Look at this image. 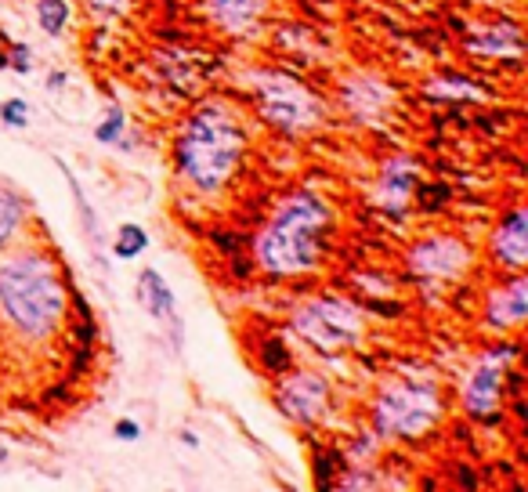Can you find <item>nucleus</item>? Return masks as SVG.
<instances>
[{
    "label": "nucleus",
    "mask_w": 528,
    "mask_h": 492,
    "mask_svg": "<svg viewBox=\"0 0 528 492\" xmlns=\"http://www.w3.org/2000/svg\"><path fill=\"white\" fill-rule=\"evenodd\" d=\"M0 312L26 337H48L66 312V294L48 257L22 254L0 268Z\"/></svg>",
    "instance_id": "obj_1"
},
{
    "label": "nucleus",
    "mask_w": 528,
    "mask_h": 492,
    "mask_svg": "<svg viewBox=\"0 0 528 492\" xmlns=\"http://www.w3.org/2000/svg\"><path fill=\"white\" fill-rule=\"evenodd\" d=\"M330 221V210L312 192H297L279 207L272 225L257 236V261L272 275H297L319 261V232Z\"/></svg>",
    "instance_id": "obj_2"
},
{
    "label": "nucleus",
    "mask_w": 528,
    "mask_h": 492,
    "mask_svg": "<svg viewBox=\"0 0 528 492\" xmlns=\"http://www.w3.org/2000/svg\"><path fill=\"white\" fill-rule=\"evenodd\" d=\"M239 152H243L239 123L221 105H207L181 131L178 163L192 185H199L203 192H217L228 181L232 167H236Z\"/></svg>",
    "instance_id": "obj_3"
},
{
    "label": "nucleus",
    "mask_w": 528,
    "mask_h": 492,
    "mask_svg": "<svg viewBox=\"0 0 528 492\" xmlns=\"http://www.w3.org/2000/svg\"><path fill=\"white\" fill-rule=\"evenodd\" d=\"M438 409H442V402H438L431 384L402 380V384H391V388L380 391L377 427L384 435L416 438V435H424L427 427L438 420Z\"/></svg>",
    "instance_id": "obj_4"
},
{
    "label": "nucleus",
    "mask_w": 528,
    "mask_h": 492,
    "mask_svg": "<svg viewBox=\"0 0 528 492\" xmlns=\"http://www.w3.org/2000/svg\"><path fill=\"white\" fill-rule=\"evenodd\" d=\"M254 87H257V95H261V113L268 116L275 127L297 134L319 123V116H322L319 98H315L304 84H297L293 76L254 73Z\"/></svg>",
    "instance_id": "obj_5"
},
{
    "label": "nucleus",
    "mask_w": 528,
    "mask_h": 492,
    "mask_svg": "<svg viewBox=\"0 0 528 492\" xmlns=\"http://www.w3.org/2000/svg\"><path fill=\"white\" fill-rule=\"evenodd\" d=\"M293 326L304 341L315 344L322 351H337L348 344H359L362 337V312L351 301H337V297H322L297 308Z\"/></svg>",
    "instance_id": "obj_6"
},
{
    "label": "nucleus",
    "mask_w": 528,
    "mask_h": 492,
    "mask_svg": "<svg viewBox=\"0 0 528 492\" xmlns=\"http://www.w3.org/2000/svg\"><path fill=\"white\" fill-rule=\"evenodd\" d=\"M514 355V348L492 351L474 366V373L467 377V388H463V406L471 409L474 417H489L496 402H500V388H503V362Z\"/></svg>",
    "instance_id": "obj_7"
},
{
    "label": "nucleus",
    "mask_w": 528,
    "mask_h": 492,
    "mask_svg": "<svg viewBox=\"0 0 528 492\" xmlns=\"http://www.w3.org/2000/svg\"><path fill=\"white\" fill-rule=\"evenodd\" d=\"M409 265L427 279H453L471 265V250L456 239H427L413 250Z\"/></svg>",
    "instance_id": "obj_8"
},
{
    "label": "nucleus",
    "mask_w": 528,
    "mask_h": 492,
    "mask_svg": "<svg viewBox=\"0 0 528 492\" xmlns=\"http://www.w3.org/2000/svg\"><path fill=\"white\" fill-rule=\"evenodd\" d=\"M326 395H330L326 380L315 377V373H297L279 391V406H283L286 417L301 420V424H312L322 413V406H326Z\"/></svg>",
    "instance_id": "obj_9"
},
{
    "label": "nucleus",
    "mask_w": 528,
    "mask_h": 492,
    "mask_svg": "<svg viewBox=\"0 0 528 492\" xmlns=\"http://www.w3.org/2000/svg\"><path fill=\"white\" fill-rule=\"evenodd\" d=\"M387 102H391V87L384 80H377V76H355V80L344 84V105L362 120L387 109Z\"/></svg>",
    "instance_id": "obj_10"
},
{
    "label": "nucleus",
    "mask_w": 528,
    "mask_h": 492,
    "mask_svg": "<svg viewBox=\"0 0 528 492\" xmlns=\"http://www.w3.org/2000/svg\"><path fill=\"white\" fill-rule=\"evenodd\" d=\"M492 246H496V257H500L503 265H510V268L525 265L528 261V214L525 210H518V214H510V218L503 221L496 239H492Z\"/></svg>",
    "instance_id": "obj_11"
},
{
    "label": "nucleus",
    "mask_w": 528,
    "mask_h": 492,
    "mask_svg": "<svg viewBox=\"0 0 528 492\" xmlns=\"http://www.w3.org/2000/svg\"><path fill=\"white\" fill-rule=\"evenodd\" d=\"M528 315V279H510L503 290L489 297L492 326H518Z\"/></svg>",
    "instance_id": "obj_12"
},
{
    "label": "nucleus",
    "mask_w": 528,
    "mask_h": 492,
    "mask_svg": "<svg viewBox=\"0 0 528 492\" xmlns=\"http://www.w3.org/2000/svg\"><path fill=\"white\" fill-rule=\"evenodd\" d=\"M264 0H210L214 19L228 29V33H250L261 19Z\"/></svg>",
    "instance_id": "obj_13"
},
{
    "label": "nucleus",
    "mask_w": 528,
    "mask_h": 492,
    "mask_svg": "<svg viewBox=\"0 0 528 492\" xmlns=\"http://www.w3.org/2000/svg\"><path fill=\"white\" fill-rule=\"evenodd\" d=\"M138 290H142V301H145V308H149L152 319H163V322H170L174 330H181L178 315H174V290L163 283L160 272H152V268H149V272H142V283H138Z\"/></svg>",
    "instance_id": "obj_14"
},
{
    "label": "nucleus",
    "mask_w": 528,
    "mask_h": 492,
    "mask_svg": "<svg viewBox=\"0 0 528 492\" xmlns=\"http://www.w3.org/2000/svg\"><path fill=\"white\" fill-rule=\"evenodd\" d=\"M413 163L409 160H391L384 167V178H380V199H384L387 207H402L409 199V192H413Z\"/></svg>",
    "instance_id": "obj_15"
},
{
    "label": "nucleus",
    "mask_w": 528,
    "mask_h": 492,
    "mask_svg": "<svg viewBox=\"0 0 528 492\" xmlns=\"http://www.w3.org/2000/svg\"><path fill=\"white\" fill-rule=\"evenodd\" d=\"M467 51H478V55H518L521 33L514 26L481 29V33H474V37H467Z\"/></svg>",
    "instance_id": "obj_16"
},
{
    "label": "nucleus",
    "mask_w": 528,
    "mask_h": 492,
    "mask_svg": "<svg viewBox=\"0 0 528 492\" xmlns=\"http://www.w3.org/2000/svg\"><path fill=\"white\" fill-rule=\"evenodd\" d=\"M37 19L44 26V33L62 37L69 26V4L66 0H37Z\"/></svg>",
    "instance_id": "obj_17"
},
{
    "label": "nucleus",
    "mask_w": 528,
    "mask_h": 492,
    "mask_svg": "<svg viewBox=\"0 0 528 492\" xmlns=\"http://www.w3.org/2000/svg\"><path fill=\"white\" fill-rule=\"evenodd\" d=\"M149 246V236H145L142 225H123L120 236H116V257H123V261H131V257H138Z\"/></svg>",
    "instance_id": "obj_18"
},
{
    "label": "nucleus",
    "mask_w": 528,
    "mask_h": 492,
    "mask_svg": "<svg viewBox=\"0 0 528 492\" xmlns=\"http://www.w3.org/2000/svg\"><path fill=\"white\" fill-rule=\"evenodd\" d=\"M19 221H22V203H19V196H11V192L0 189V246H4L11 236H15Z\"/></svg>",
    "instance_id": "obj_19"
},
{
    "label": "nucleus",
    "mask_w": 528,
    "mask_h": 492,
    "mask_svg": "<svg viewBox=\"0 0 528 492\" xmlns=\"http://www.w3.org/2000/svg\"><path fill=\"white\" fill-rule=\"evenodd\" d=\"M0 120L8 123V127H26L29 123V105L22 98H8V102L0 105Z\"/></svg>",
    "instance_id": "obj_20"
},
{
    "label": "nucleus",
    "mask_w": 528,
    "mask_h": 492,
    "mask_svg": "<svg viewBox=\"0 0 528 492\" xmlns=\"http://www.w3.org/2000/svg\"><path fill=\"white\" fill-rule=\"evenodd\" d=\"M427 91H431V95H442V98L445 95H481L474 84H456V80H431Z\"/></svg>",
    "instance_id": "obj_21"
},
{
    "label": "nucleus",
    "mask_w": 528,
    "mask_h": 492,
    "mask_svg": "<svg viewBox=\"0 0 528 492\" xmlns=\"http://www.w3.org/2000/svg\"><path fill=\"white\" fill-rule=\"evenodd\" d=\"M95 134H98V142L113 145L116 138H120V134H123V113H120V109H109V120H105Z\"/></svg>",
    "instance_id": "obj_22"
},
{
    "label": "nucleus",
    "mask_w": 528,
    "mask_h": 492,
    "mask_svg": "<svg viewBox=\"0 0 528 492\" xmlns=\"http://www.w3.org/2000/svg\"><path fill=\"white\" fill-rule=\"evenodd\" d=\"M87 8L105 15V19H113V15H120V11L127 8V0H87Z\"/></svg>",
    "instance_id": "obj_23"
},
{
    "label": "nucleus",
    "mask_w": 528,
    "mask_h": 492,
    "mask_svg": "<svg viewBox=\"0 0 528 492\" xmlns=\"http://www.w3.org/2000/svg\"><path fill=\"white\" fill-rule=\"evenodd\" d=\"M113 435L120 438V442H138V435H142V427L134 424V420H120Z\"/></svg>",
    "instance_id": "obj_24"
},
{
    "label": "nucleus",
    "mask_w": 528,
    "mask_h": 492,
    "mask_svg": "<svg viewBox=\"0 0 528 492\" xmlns=\"http://www.w3.org/2000/svg\"><path fill=\"white\" fill-rule=\"evenodd\" d=\"M11 66L19 69V73H26L29 69V48L26 44H15V58H11Z\"/></svg>",
    "instance_id": "obj_25"
},
{
    "label": "nucleus",
    "mask_w": 528,
    "mask_h": 492,
    "mask_svg": "<svg viewBox=\"0 0 528 492\" xmlns=\"http://www.w3.org/2000/svg\"><path fill=\"white\" fill-rule=\"evenodd\" d=\"M4 460H8V449H4V445H0V464H4Z\"/></svg>",
    "instance_id": "obj_26"
}]
</instances>
